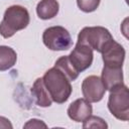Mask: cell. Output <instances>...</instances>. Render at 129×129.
<instances>
[{
	"instance_id": "cell-1",
	"label": "cell",
	"mask_w": 129,
	"mask_h": 129,
	"mask_svg": "<svg viewBox=\"0 0 129 129\" xmlns=\"http://www.w3.org/2000/svg\"><path fill=\"white\" fill-rule=\"evenodd\" d=\"M42 81L52 102L62 104L68 101L73 89L71 81L59 69L53 67L46 71L42 77Z\"/></svg>"
},
{
	"instance_id": "cell-2",
	"label": "cell",
	"mask_w": 129,
	"mask_h": 129,
	"mask_svg": "<svg viewBox=\"0 0 129 129\" xmlns=\"http://www.w3.org/2000/svg\"><path fill=\"white\" fill-rule=\"evenodd\" d=\"M30 21L28 10L20 5L9 6L0 22V34L4 38L12 37L17 31L27 27Z\"/></svg>"
},
{
	"instance_id": "cell-3",
	"label": "cell",
	"mask_w": 129,
	"mask_h": 129,
	"mask_svg": "<svg viewBox=\"0 0 129 129\" xmlns=\"http://www.w3.org/2000/svg\"><path fill=\"white\" fill-rule=\"evenodd\" d=\"M113 39L111 32L107 28L103 26H87L80 31L77 42L84 43L101 53Z\"/></svg>"
},
{
	"instance_id": "cell-4",
	"label": "cell",
	"mask_w": 129,
	"mask_h": 129,
	"mask_svg": "<svg viewBox=\"0 0 129 129\" xmlns=\"http://www.w3.org/2000/svg\"><path fill=\"white\" fill-rule=\"evenodd\" d=\"M108 109L118 120H129V92L126 85L122 84L110 91Z\"/></svg>"
},
{
	"instance_id": "cell-5",
	"label": "cell",
	"mask_w": 129,
	"mask_h": 129,
	"mask_svg": "<svg viewBox=\"0 0 129 129\" xmlns=\"http://www.w3.org/2000/svg\"><path fill=\"white\" fill-rule=\"evenodd\" d=\"M43 44L50 50H68L73 44L70 32L62 26H50L42 33Z\"/></svg>"
},
{
	"instance_id": "cell-6",
	"label": "cell",
	"mask_w": 129,
	"mask_h": 129,
	"mask_svg": "<svg viewBox=\"0 0 129 129\" xmlns=\"http://www.w3.org/2000/svg\"><path fill=\"white\" fill-rule=\"evenodd\" d=\"M68 57L74 69L80 74L92 66L94 53L93 49L90 48L88 45L77 42L75 48L68 55Z\"/></svg>"
},
{
	"instance_id": "cell-7",
	"label": "cell",
	"mask_w": 129,
	"mask_h": 129,
	"mask_svg": "<svg viewBox=\"0 0 129 129\" xmlns=\"http://www.w3.org/2000/svg\"><path fill=\"white\" fill-rule=\"evenodd\" d=\"M82 93L87 101L90 103H97L103 99L106 89L100 77L89 76L82 83Z\"/></svg>"
},
{
	"instance_id": "cell-8",
	"label": "cell",
	"mask_w": 129,
	"mask_h": 129,
	"mask_svg": "<svg viewBox=\"0 0 129 129\" xmlns=\"http://www.w3.org/2000/svg\"><path fill=\"white\" fill-rule=\"evenodd\" d=\"M101 54H102V59L104 61V66L123 67L126 52L124 47L113 39L104 48Z\"/></svg>"
},
{
	"instance_id": "cell-9",
	"label": "cell",
	"mask_w": 129,
	"mask_h": 129,
	"mask_svg": "<svg viewBox=\"0 0 129 129\" xmlns=\"http://www.w3.org/2000/svg\"><path fill=\"white\" fill-rule=\"evenodd\" d=\"M68 115L70 119L75 122H83L93 113V107L85 98L75 100L68 108Z\"/></svg>"
},
{
	"instance_id": "cell-10",
	"label": "cell",
	"mask_w": 129,
	"mask_h": 129,
	"mask_svg": "<svg viewBox=\"0 0 129 129\" xmlns=\"http://www.w3.org/2000/svg\"><path fill=\"white\" fill-rule=\"evenodd\" d=\"M102 83L106 90L111 91L114 88L124 84L123 83V70L122 67H109L104 66L101 76Z\"/></svg>"
},
{
	"instance_id": "cell-11",
	"label": "cell",
	"mask_w": 129,
	"mask_h": 129,
	"mask_svg": "<svg viewBox=\"0 0 129 129\" xmlns=\"http://www.w3.org/2000/svg\"><path fill=\"white\" fill-rule=\"evenodd\" d=\"M31 94L35 98L36 105L42 108H46L51 106L52 100L43 84L42 78H38L33 83V86L31 88Z\"/></svg>"
},
{
	"instance_id": "cell-12",
	"label": "cell",
	"mask_w": 129,
	"mask_h": 129,
	"mask_svg": "<svg viewBox=\"0 0 129 129\" xmlns=\"http://www.w3.org/2000/svg\"><path fill=\"white\" fill-rule=\"evenodd\" d=\"M59 4L56 0H40L36 6L37 16L42 20L51 19L58 13Z\"/></svg>"
},
{
	"instance_id": "cell-13",
	"label": "cell",
	"mask_w": 129,
	"mask_h": 129,
	"mask_svg": "<svg viewBox=\"0 0 129 129\" xmlns=\"http://www.w3.org/2000/svg\"><path fill=\"white\" fill-rule=\"evenodd\" d=\"M17 60L16 51L7 45H0V72L11 69Z\"/></svg>"
},
{
	"instance_id": "cell-14",
	"label": "cell",
	"mask_w": 129,
	"mask_h": 129,
	"mask_svg": "<svg viewBox=\"0 0 129 129\" xmlns=\"http://www.w3.org/2000/svg\"><path fill=\"white\" fill-rule=\"evenodd\" d=\"M54 67L59 69L67 77L68 79L72 82V81H75L78 77H79V73L74 69V67L72 66V63L70 62L69 60V57L68 55H63V56H60L54 63Z\"/></svg>"
},
{
	"instance_id": "cell-15",
	"label": "cell",
	"mask_w": 129,
	"mask_h": 129,
	"mask_svg": "<svg viewBox=\"0 0 129 129\" xmlns=\"http://www.w3.org/2000/svg\"><path fill=\"white\" fill-rule=\"evenodd\" d=\"M83 122H84L83 128H102V129L108 128V124L105 122V120L98 116L90 115Z\"/></svg>"
},
{
	"instance_id": "cell-16",
	"label": "cell",
	"mask_w": 129,
	"mask_h": 129,
	"mask_svg": "<svg viewBox=\"0 0 129 129\" xmlns=\"http://www.w3.org/2000/svg\"><path fill=\"white\" fill-rule=\"evenodd\" d=\"M100 2L101 0H77V4L80 10L86 13L94 12L95 10H97Z\"/></svg>"
},
{
	"instance_id": "cell-17",
	"label": "cell",
	"mask_w": 129,
	"mask_h": 129,
	"mask_svg": "<svg viewBox=\"0 0 129 129\" xmlns=\"http://www.w3.org/2000/svg\"><path fill=\"white\" fill-rule=\"evenodd\" d=\"M46 127L47 125L43 121L38 119H30L23 126V128H46Z\"/></svg>"
},
{
	"instance_id": "cell-18",
	"label": "cell",
	"mask_w": 129,
	"mask_h": 129,
	"mask_svg": "<svg viewBox=\"0 0 129 129\" xmlns=\"http://www.w3.org/2000/svg\"><path fill=\"white\" fill-rule=\"evenodd\" d=\"M0 128H10L11 129V128H13V126L7 118L0 116Z\"/></svg>"
}]
</instances>
